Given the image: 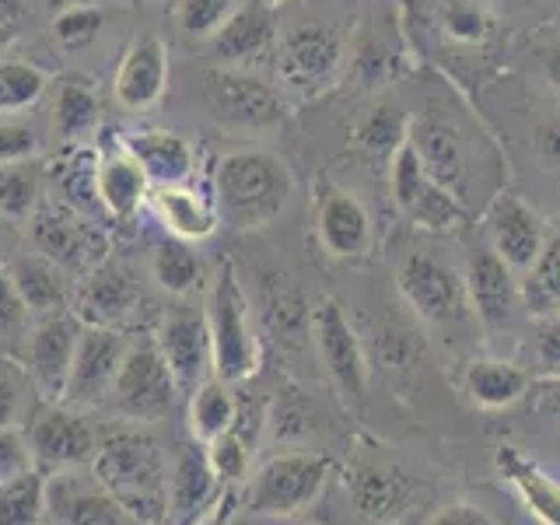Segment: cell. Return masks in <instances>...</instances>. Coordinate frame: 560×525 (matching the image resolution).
<instances>
[{
  "instance_id": "6da1fadb",
  "label": "cell",
  "mask_w": 560,
  "mask_h": 525,
  "mask_svg": "<svg viewBox=\"0 0 560 525\" xmlns=\"http://www.w3.org/2000/svg\"><path fill=\"white\" fill-rule=\"evenodd\" d=\"M92 472L137 525H162L168 515V448L144 428L122 424L98 438Z\"/></svg>"
},
{
  "instance_id": "db71d44e",
  "label": "cell",
  "mask_w": 560,
  "mask_h": 525,
  "mask_svg": "<svg viewBox=\"0 0 560 525\" xmlns=\"http://www.w3.org/2000/svg\"><path fill=\"white\" fill-rule=\"evenodd\" d=\"M542 74H547V81L560 92V46L542 52Z\"/></svg>"
},
{
  "instance_id": "d4e9b609",
  "label": "cell",
  "mask_w": 560,
  "mask_h": 525,
  "mask_svg": "<svg viewBox=\"0 0 560 525\" xmlns=\"http://www.w3.org/2000/svg\"><path fill=\"white\" fill-rule=\"evenodd\" d=\"M168 84V49L158 35H140L127 46L116 67L113 92L116 102L130 113H144L165 95Z\"/></svg>"
},
{
  "instance_id": "30bf717a",
  "label": "cell",
  "mask_w": 560,
  "mask_h": 525,
  "mask_svg": "<svg viewBox=\"0 0 560 525\" xmlns=\"http://www.w3.org/2000/svg\"><path fill=\"white\" fill-rule=\"evenodd\" d=\"M343 39L332 25H294L277 39V74L298 95H319L340 74Z\"/></svg>"
},
{
  "instance_id": "4dcf8cb0",
  "label": "cell",
  "mask_w": 560,
  "mask_h": 525,
  "mask_svg": "<svg viewBox=\"0 0 560 525\" xmlns=\"http://www.w3.org/2000/svg\"><path fill=\"white\" fill-rule=\"evenodd\" d=\"M529 372L501 358H480L463 372V393L480 410H508L529 396Z\"/></svg>"
},
{
  "instance_id": "cb8c5ba5",
  "label": "cell",
  "mask_w": 560,
  "mask_h": 525,
  "mask_svg": "<svg viewBox=\"0 0 560 525\" xmlns=\"http://www.w3.org/2000/svg\"><path fill=\"white\" fill-rule=\"evenodd\" d=\"M466 294H469V308L480 319L483 329H504L512 323L515 305H518V284H515V270L494 253V249H480L472 253L466 262Z\"/></svg>"
},
{
  "instance_id": "1f68e13d",
  "label": "cell",
  "mask_w": 560,
  "mask_h": 525,
  "mask_svg": "<svg viewBox=\"0 0 560 525\" xmlns=\"http://www.w3.org/2000/svg\"><path fill=\"white\" fill-rule=\"evenodd\" d=\"M102 105L95 88L81 81V78H63L57 88V98H52V133H57L60 144L78 148L88 144L98 127Z\"/></svg>"
},
{
  "instance_id": "681fc988",
  "label": "cell",
  "mask_w": 560,
  "mask_h": 525,
  "mask_svg": "<svg viewBox=\"0 0 560 525\" xmlns=\"http://www.w3.org/2000/svg\"><path fill=\"white\" fill-rule=\"evenodd\" d=\"M536 361L547 375H560V315H547L536 329Z\"/></svg>"
},
{
  "instance_id": "3957f363",
  "label": "cell",
  "mask_w": 560,
  "mask_h": 525,
  "mask_svg": "<svg viewBox=\"0 0 560 525\" xmlns=\"http://www.w3.org/2000/svg\"><path fill=\"white\" fill-rule=\"evenodd\" d=\"M207 332H210V375L221 382H245L259 368V340L253 326V308L245 298L232 262H221L203 298Z\"/></svg>"
},
{
  "instance_id": "2e32d148",
  "label": "cell",
  "mask_w": 560,
  "mask_h": 525,
  "mask_svg": "<svg viewBox=\"0 0 560 525\" xmlns=\"http://www.w3.org/2000/svg\"><path fill=\"white\" fill-rule=\"evenodd\" d=\"M46 522L49 525H137L119 501L102 487L92 466L60 469L46 477Z\"/></svg>"
},
{
  "instance_id": "83f0119b",
  "label": "cell",
  "mask_w": 560,
  "mask_h": 525,
  "mask_svg": "<svg viewBox=\"0 0 560 525\" xmlns=\"http://www.w3.org/2000/svg\"><path fill=\"white\" fill-rule=\"evenodd\" d=\"M122 151L137 158L151 186L189 183L197 175V148L172 130H137L122 137Z\"/></svg>"
},
{
  "instance_id": "f35d334b",
  "label": "cell",
  "mask_w": 560,
  "mask_h": 525,
  "mask_svg": "<svg viewBox=\"0 0 560 525\" xmlns=\"http://www.w3.org/2000/svg\"><path fill=\"white\" fill-rule=\"evenodd\" d=\"M49 78L32 60H0V116H18L46 95Z\"/></svg>"
},
{
  "instance_id": "836d02e7",
  "label": "cell",
  "mask_w": 560,
  "mask_h": 525,
  "mask_svg": "<svg viewBox=\"0 0 560 525\" xmlns=\"http://www.w3.org/2000/svg\"><path fill=\"white\" fill-rule=\"evenodd\" d=\"M46 522V472L22 469L0 480V525H43Z\"/></svg>"
},
{
  "instance_id": "ac0fdd59",
  "label": "cell",
  "mask_w": 560,
  "mask_h": 525,
  "mask_svg": "<svg viewBox=\"0 0 560 525\" xmlns=\"http://www.w3.org/2000/svg\"><path fill=\"white\" fill-rule=\"evenodd\" d=\"M343 483H347V498L354 504V512L364 522H375V525L399 522L420 498V490H424L402 469L385 466V463H364V466L347 469Z\"/></svg>"
},
{
  "instance_id": "5bb4252c",
  "label": "cell",
  "mask_w": 560,
  "mask_h": 525,
  "mask_svg": "<svg viewBox=\"0 0 560 525\" xmlns=\"http://www.w3.org/2000/svg\"><path fill=\"white\" fill-rule=\"evenodd\" d=\"M130 337H122V329L109 326H81L74 364H70V378L60 402H70L78 410L105 407V399L113 393V382L119 375V364L127 358Z\"/></svg>"
},
{
  "instance_id": "4316f807",
  "label": "cell",
  "mask_w": 560,
  "mask_h": 525,
  "mask_svg": "<svg viewBox=\"0 0 560 525\" xmlns=\"http://www.w3.org/2000/svg\"><path fill=\"white\" fill-rule=\"evenodd\" d=\"M498 477L515 490V498L539 525H560V480L529 459L515 445H501L494 455Z\"/></svg>"
},
{
  "instance_id": "7c38bea8",
  "label": "cell",
  "mask_w": 560,
  "mask_h": 525,
  "mask_svg": "<svg viewBox=\"0 0 560 525\" xmlns=\"http://www.w3.org/2000/svg\"><path fill=\"white\" fill-rule=\"evenodd\" d=\"M81 319L70 308L49 312V315H35V323L28 329V340L22 350V364L39 393L43 402H60L67 378H70V364H74V350L81 337Z\"/></svg>"
},
{
  "instance_id": "8fae6325",
  "label": "cell",
  "mask_w": 560,
  "mask_h": 525,
  "mask_svg": "<svg viewBox=\"0 0 560 525\" xmlns=\"http://www.w3.org/2000/svg\"><path fill=\"white\" fill-rule=\"evenodd\" d=\"M312 340L319 350V361L326 368L329 382L337 385L340 399L347 407H361L364 399V382H368V364H364V347L354 323L337 298H323L312 312Z\"/></svg>"
},
{
  "instance_id": "d590c367",
  "label": "cell",
  "mask_w": 560,
  "mask_h": 525,
  "mask_svg": "<svg viewBox=\"0 0 560 525\" xmlns=\"http://www.w3.org/2000/svg\"><path fill=\"white\" fill-rule=\"evenodd\" d=\"M151 277L158 280V288L168 291L172 298H189L192 291L200 288V256L189 249V242H165L158 245L151 256Z\"/></svg>"
},
{
  "instance_id": "ab89813d",
  "label": "cell",
  "mask_w": 560,
  "mask_h": 525,
  "mask_svg": "<svg viewBox=\"0 0 560 525\" xmlns=\"http://www.w3.org/2000/svg\"><path fill=\"white\" fill-rule=\"evenodd\" d=\"M253 442L249 434L242 431V420H235L232 431L218 434L214 442H207V459L214 466L218 480L224 487H238L245 477H249V466H253Z\"/></svg>"
},
{
  "instance_id": "7dc6e473",
  "label": "cell",
  "mask_w": 560,
  "mask_h": 525,
  "mask_svg": "<svg viewBox=\"0 0 560 525\" xmlns=\"http://www.w3.org/2000/svg\"><path fill=\"white\" fill-rule=\"evenodd\" d=\"M32 466V452L22 428H0V480Z\"/></svg>"
},
{
  "instance_id": "44dd1931",
  "label": "cell",
  "mask_w": 560,
  "mask_h": 525,
  "mask_svg": "<svg viewBox=\"0 0 560 525\" xmlns=\"http://www.w3.org/2000/svg\"><path fill=\"white\" fill-rule=\"evenodd\" d=\"M137 305H140V288L133 284V277L105 259L95 270L78 277L70 312H74L84 326L119 329L137 312Z\"/></svg>"
},
{
  "instance_id": "f546056e",
  "label": "cell",
  "mask_w": 560,
  "mask_h": 525,
  "mask_svg": "<svg viewBox=\"0 0 560 525\" xmlns=\"http://www.w3.org/2000/svg\"><path fill=\"white\" fill-rule=\"evenodd\" d=\"M151 183L144 168L137 165V158L130 151H113L102 154L95 165V200L102 210L116 221H130L140 207L148 203Z\"/></svg>"
},
{
  "instance_id": "816d5d0a",
  "label": "cell",
  "mask_w": 560,
  "mask_h": 525,
  "mask_svg": "<svg viewBox=\"0 0 560 525\" xmlns=\"http://www.w3.org/2000/svg\"><path fill=\"white\" fill-rule=\"evenodd\" d=\"M529 396H533V407L536 413L550 417L560 424V375H542L529 385Z\"/></svg>"
},
{
  "instance_id": "5b68a950",
  "label": "cell",
  "mask_w": 560,
  "mask_h": 525,
  "mask_svg": "<svg viewBox=\"0 0 560 525\" xmlns=\"http://www.w3.org/2000/svg\"><path fill=\"white\" fill-rule=\"evenodd\" d=\"M175 399H179V385H175L154 337L130 340L127 358L119 364V375L113 382V393L105 399V407H109L122 424L148 428L172 413Z\"/></svg>"
},
{
  "instance_id": "f907efd6",
  "label": "cell",
  "mask_w": 560,
  "mask_h": 525,
  "mask_svg": "<svg viewBox=\"0 0 560 525\" xmlns=\"http://www.w3.org/2000/svg\"><path fill=\"white\" fill-rule=\"evenodd\" d=\"M533 148H536V158L542 165L560 172V113H553L539 122L536 133H533Z\"/></svg>"
},
{
  "instance_id": "d6a6232c",
  "label": "cell",
  "mask_w": 560,
  "mask_h": 525,
  "mask_svg": "<svg viewBox=\"0 0 560 525\" xmlns=\"http://www.w3.org/2000/svg\"><path fill=\"white\" fill-rule=\"evenodd\" d=\"M242 402L232 389V382H221L218 375L203 378L197 389L189 393V434L197 442H214L218 434L232 431L238 420Z\"/></svg>"
},
{
  "instance_id": "74e56055",
  "label": "cell",
  "mask_w": 560,
  "mask_h": 525,
  "mask_svg": "<svg viewBox=\"0 0 560 525\" xmlns=\"http://www.w3.org/2000/svg\"><path fill=\"white\" fill-rule=\"evenodd\" d=\"M410 137V122L402 116L396 102L382 98L375 105H368V113L358 122V144L372 154H396Z\"/></svg>"
},
{
  "instance_id": "9c48e42d",
  "label": "cell",
  "mask_w": 560,
  "mask_h": 525,
  "mask_svg": "<svg viewBox=\"0 0 560 525\" xmlns=\"http://www.w3.org/2000/svg\"><path fill=\"white\" fill-rule=\"evenodd\" d=\"M396 288L402 302L431 326H455L472 312L463 273L448 267L445 259H438L434 253H410L402 259Z\"/></svg>"
},
{
  "instance_id": "f5cc1de1",
  "label": "cell",
  "mask_w": 560,
  "mask_h": 525,
  "mask_svg": "<svg viewBox=\"0 0 560 525\" xmlns=\"http://www.w3.org/2000/svg\"><path fill=\"white\" fill-rule=\"evenodd\" d=\"M192 525H242L238 522V504H235V487H228L224 494L218 498V504L210 508V512L200 522H192Z\"/></svg>"
},
{
  "instance_id": "603a6c76",
  "label": "cell",
  "mask_w": 560,
  "mask_h": 525,
  "mask_svg": "<svg viewBox=\"0 0 560 525\" xmlns=\"http://www.w3.org/2000/svg\"><path fill=\"white\" fill-rule=\"evenodd\" d=\"M410 144L424 162L428 175L445 186L452 197H463V189L469 183V154H466V140L452 119L428 113L410 122Z\"/></svg>"
},
{
  "instance_id": "484cf974",
  "label": "cell",
  "mask_w": 560,
  "mask_h": 525,
  "mask_svg": "<svg viewBox=\"0 0 560 525\" xmlns=\"http://www.w3.org/2000/svg\"><path fill=\"white\" fill-rule=\"evenodd\" d=\"M148 207L172 238L179 242H207L221 228V214L214 197H203L197 186L175 183V186H151Z\"/></svg>"
},
{
  "instance_id": "bcb514c9",
  "label": "cell",
  "mask_w": 560,
  "mask_h": 525,
  "mask_svg": "<svg viewBox=\"0 0 560 525\" xmlns=\"http://www.w3.org/2000/svg\"><path fill=\"white\" fill-rule=\"evenodd\" d=\"M445 28H448V35H455L459 43H480V39H487L490 18H487L483 8H477V4H452V8L445 11Z\"/></svg>"
},
{
  "instance_id": "8992f818",
  "label": "cell",
  "mask_w": 560,
  "mask_h": 525,
  "mask_svg": "<svg viewBox=\"0 0 560 525\" xmlns=\"http://www.w3.org/2000/svg\"><path fill=\"white\" fill-rule=\"evenodd\" d=\"M207 116L232 130H273L284 122L288 105L273 84L242 67H214L200 81Z\"/></svg>"
},
{
  "instance_id": "f1b7e54d",
  "label": "cell",
  "mask_w": 560,
  "mask_h": 525,
  "mask_svg": "<svg viewBox=\"0 0 560 525\" xmlns=\"http://www.w3.org/2000/svg\"><path fill=\"white\" fill-rule=\"evenodd\" d=\"M18 294L25 298V305L32 308V315H49V312H60V308H70L74 302V280L70 273L60 267V262H52L49 256L43 253H22L14 256L11 262H4Z\"/></svg>"
},
{
  "instance_id": "b9f144b4",
  "label": "cell",
  "mask_w": 560,
  "mask_h": 525,
  "mask_svg": "<svg viewBox=\"0 0 560 525\" xmlns=\"http://www.w3.org/2000/svg\"><path fill=\"white\" fill-rule=\"evenodd\" d=\"M35 385L22 361L0 354V428H22L32 413Z\"/></svg>"
},
{
  "instance_id": "ffe728a7",
  "label": "cell",
  "mask_w": 560,
  "mask_h": 525,
  "mask_svg": "<svg viewBox=\"0 0 560 525\" xmlns=\"http://www.w3.org/2000/svg\"><path fill=\"white\" fill-rule=\"evenodd\" d=\"M315 235L332 259H361L372 249V214L343 186H319L315 197Z\"/></svg>"
},
{
  "instance_id": "6f0895ef",
  "label": "cell",
  "mask_w": 560,
  "mask_h": 525,
  "mask_svg": "<svg viewBox=\"0 0 560 525\" xmlns=\"http://www.w3.org/2000/svg\"><path fill=\"white\" fill-rule=\"evenodd\" d=\"M43 525H46V522H43Z\"/></svg>"
},
{
  "instance_id": "8d00e7d4",
  "label": "cell",
  "mask_w": 560,
  "mask_h": 525,
  "mask_svg": "<svg viewBox=\"0 0 560 525\" xmlns=\"http://www.w3.org/2000/svg\"><path fill=\"white\" fill-rule=\"evenodd\" d=\"M43 203V175L35 162L0 165V218L28 221Z\"/></svg>"
},
{
  "instance_id": "9a60e30c",
  "label": "cell",
  "mask_w": 560,
  "mask_h": 525,
  "mask_svg": "<svg viewBox=\"0 0 560 525\" xmlns=\"http://www.w3.org/2000/svg\"><path fill=\"white\" fill-rule=\"evenodd\" d=\"M393 200L396 207L407 214L417 228H428V232H448L463 221V203L459 197H452L445 186H438L424 162H420V154L413 151L410 137L407 144H402L396 154H393Z\"/></svg>"
},
{
  "instance_id": "7bdbcfd3",
  "label": "cell",
  "mask_w": 560,
  "mask_h": 525,
  "mask_svg": "<svg viewBox=\"0 0 560 525\" xmlns=\"http://www.w3.org/2000/svg\"><path fill=\"white\" fill-rule=\"evenodd\" d=\"M235 4L238 0H179L175 22H179L186 39L207 43L224 25V18L235 11Z\"/></svg>"
},
{
  "instance_id": "7a4b0ae2",
  "label": "cell",
  "mask_w": 560,
  "mask_h": 525,
  "mask_svg": "<svg viewBox=\"0 0 560 525\" xmlns=\"http://www.w3.org/2000/svg\"><path fill=\"white\" fill-rule=\"evenodd\" d=\"M291 172L273 151H228L214 168V203L221 224L235 232H259L291 200Z\"/></svg>"
},
{
  "instance_id": "e0dca14e",
  "label": "cell",
  "mask_w": 560,
  "mask_h": 525,
  "mask_svg": "<svg viewBox=\"0 0 560 525\" xmlns=\"http://www.w3.org/2000/svg\"><path fill=\"white\" fill-rule=\"evenodd\" d=\"M168 525H192L200 522L210 508L224 494V483L218 480L214 466L207 459V445L189 438V442H175L168 448Z\"/></svg>"
},
{
  "instance_id": "e575fe53",
  "label": "cell",
  "mask_w": 560,
  "mask_h": 525,
  "mask_svg": "<svg viewBox=\"0 0 560 525\" xmlns=\"http://www.w3.org/2000/svg\"><path fill=\"white\" fill-rule=\"evenodd\" d=\"M522 298L533 315H560V232H550L536 262L525 270Z\"/></svg>"
},
{
  "instance_id": "9f6ffc18",
  "label": "cell",
  "mask_w": 560,
  "mask_h": 525,
  "mask_svg": "<svg viewBox=\"0 0 560 525\" xmlns=\"http://www.w3.org/2000/svg\"><path fill=\"white\" fill-rule=\"evenodd\" d=\"M0 224H4V218H0Z\"/></svg>"
},
{
  "instance_id": "52a82bcc",
  "label": "cell",
  "mask_w": 560,
  "mask_h": 525,
  "mask_svg": "<svg viewBox=\"0 0 560 525\" xmlns=\"http://www.w3.org/2000/svg\"><path fill=\"white\" fill-rule=\"evenodd\" d=\"M28 232L32 249L60 262L70 277H84L109 259V238H105L102 228L88 221L84 210L63 200H43L35 207V214L28 218Z\"/></svg>"
},
{
  "instance_id": "7402d4cb",
  "label": "cell",
  "mask_w": 560,
  "mask_h": 525,
  "mask_svg": "<svg viewBox=\"0 0 560 525\" xmlns=\"http://www.w3.org/2000/svg\"><path fill=\"white\" fill-rule=\"evenodd\" d=\"M483 224H487L490 249H494L515 273L529 270L542 249V242H547V228H542L539 214L529 203H522L515 192L494 197V203L487 207Z\"/></svg>"
},
{
  "instance_id": "d6986e66",
  "label": "cell",
  "mask_w": 560,
  "mask_h": 525,
  "mask_svg": "<svg viewBox=\"0 0 560 525\" xmlns=\"http://www.w3.org/2000/svg\"><path fill=\"white\" fill-rule=\"evenodd\" d=\"M277 46V11L267 0H238L224 25L207 39V52L221 67H245Z\"/></svg>"
},
{
  "instance_id": "11a10c76",
  "label": "cell",
  "mask_w": 560,
  "mask_h": 525,
  "mask_svg": "<svg viewBox=\"0 0 560 525\" xmlns=\"http://www.w3.org/2000/svg\"><path fill=\"white\" fill-rule=\"evenodd\" d=\"M267 4H273V8H277V4H284V0H267Z\"/></svg>"
},
{
  "instance_id": "f6af8a7d",
  "label": "cell",
  "mask_w": 560,
  "mask_h": 525,
  "mask_svg": "<svg viewBox=\"0 0 560 525\" xmlns=\"http://www.w3.org/2000/svg\"><path fill=\"white\" fill-rule=\"evenodd\" d=\"M39 154V137L22 119L0 116V165L32 162Z\"/></svg>"
},
{
  "instance_id": "60d3db41",
  "label": "cell",
  "mask_w": 560,
  "mask_h": 525,
  "mask_svg": "<svg viewBox=\"0 0 560 525\" xmlns=\"http://www.w3.org/2000/svg\"><path fill=\"white\" fill-rule=\"evenodd\" d=\"M32 323H35L32 308L18 294L8 267L0 262V354H22Z\"/></svg>"
},
{
  "instance_id": "ba28073f",
  "label": "cell",
  "mask_w": 560,
  "mask_h": 525,
  "mask_svg": "<svg viewBox=\"0 0 560 525\" xmlns=\"http://www.w3.org/2000/svg\"><path fill=\"white\" fill-rule=\"evenodd\" d=\"M25 442L32 452V466L43 469L46 477L60 469L92 466L98 452V434L92 420L70 402H39L28 413Z\"/></svg>"
},
{
  "instance_id": "277c9868",
  "label": "cell",
  "mask_w": 560,
  "mask_h": 525,
  "mask_svg": "<svg viewBox=\"0 0 560 525\" xmlns=\"http://www.w3.org/2000/svg\"><path fill=\"white\" fill-rule=\"evenodd\" d=\"M337 463L323 452H280L262 463L245 487V512L253 515H298L323 498Z\"/></svg>"
},
{
  "instance_id": "4fadbf2b",
  "label": "cell",
  "mask_w": 560,
  "mask_h": 525,
  "mask_svg": "<svg viewBox=\"0 0 560 525\" xmlns=\"http://www.w3.org/2000/svg\"><path fill=\"white\" fill-rule=\"evenodd\" d=\"M151 337L158 350H162L175 385H179V396H189L203 378H210V332L203 305H192L189 298H179V305L162 312Z\"/></svg>"
},
{
  "instance_id": "ee69618b",
  "label": "cell",
  "mask_w": 560,
  "mask_h": 525,
  "mask_svg": "<svg viewBox=\"0 0 560 525\" xmlns=\"http://www.w3.org/2000/svg\"><path fill=\"white\" fill-rule=\"evenodd\" d=\"M105 14L95 4H74L52 18V39L63 49H84L102 32Z\"/></svg>"
},
{
  "instance_id": "c3c4849f",
  "label": "cell",
  "mask_w": 560,
  "mask_h": 525,
  "mask_svg": "<svg viewBox=\"0 0 560 525\" xmlns=\"http://www.w3.org/2000/svg\"><path fill=\"white\" fill-rule=\"evenodd\" d=\"M424 525H501L483 504L472 501H448L424 522Z\"/></svg>"
}]
</instances>
